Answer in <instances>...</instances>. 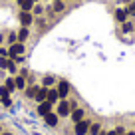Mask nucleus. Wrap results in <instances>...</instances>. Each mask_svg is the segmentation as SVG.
Segmentation results:
<instances>
[{"label":"nucleus","instance_id":"f257e3e1","mask_svg":"<svg viewBox=\"0 0 135 135\" xmlns=\"http://www.w3.org/2000/svg\"><path fill=\"white\" fill-rule=\"evenodd\" d=\"M89 125H91V123H89L88 119H81V121L76 123L74 133H76V135H88V133H89Z\"/></svg>","mask_w":135,"mask_h":135},{"label":"nucleus","instance_id":"f03ea898","mask_svg":"<svg viewBox=\"0 0 135 135\" xmlns=\"http://www.w3.org/2000/svg\"><path fill=\"white\" fill-rule=\"evenodd\" d=\"M56 113L60 115V117H68V115L72 113V107H70V103H68L66 99H62L58 103V109H56Z\"/></svg>","mask_w":135,"mask_h":135},{"label":"nucleus","instance_id":"7ed1b4c3","mask_svg":"<svg viewBox=\"0 0 135 135\" xmlns=\"http://www.w3.org/2000/svg\"><path fill=\"white\" fill-rule=\"evenodd\" d=\"M58 93H60V99H66L68 93H70V84H68L66 80L58 81Z\"/></svg>","mask_w":135,"mask_h":135},{"label":"nucleus","instance_id":"20e7f679","mask_svg":"<svg viewBox=\"0 0 135 135\" xmlns=\"http://www.w3.org/2000/svg\"><path fill=\"white\" fill-rule=\"evenodd\" d=\"M8 54L12 56V58H14V56H22V54H24V44H22V42L12 44V46H10V50H8Z\"/></svg>","mask_w":135,"mask_h":135},{"label":"nucleus","instance_id":"39448f33","mask_svg":"<svg viewBox=\"0 0 135 135\" xmlns=\"http://www.w3.org/2000/svg\"><path fill=\"white\" fill-rule=\"evenodd\" d=\"M70 117H72L74 123H78V121H81V119H85V111L81 109V107H76V109L70 113Z\"/></svg>","mask_w":135,"mask_h":135},{"label":"nucleus","instance_id":"423d86ee","mask_svg":"<svg viewBox=\"0 0 135 135\" xmlns=\"http://www.w3.org/2000/svg\"><path fill=\"white\" fill-rule=\"evenodd\" d=\"M52 105H54V103H50V101H42V103H40L38 105V115H48L52 111Z\"/></svg>","mask_w":135,"mask_h":135},{"label":"nucleus","instance_id":"0eeeda50","mask_svg":"<svg viewBox=\"0 0 135 135\" xmlns=\"http://www.w3.org/2000/svg\"><path fill=\"white\" fill-rule=\"evenodd\" d=\"M44 119H46V123H48L50 127H56V125H58L60 115H58V113H54V111H50L48 115H44Z\"/></svg>","mask_w":135,"mask_h":135},{"label":"nucleus","instance_id":"6e6552de","mask_svg":"<svg viewBox=\"0 0 135 135\" xmlns=\"http://www.w3.org/2000/svg\"><path fill=\"white\" fill-rule=\"evenodd\" d=\"M48 89L50 88H38V91H36V101H38V103H42V101H46L48 99Z\"/></svg>","mask_w":135,"mask_h":135},{"label":"nucleus","instance_id":"1a4fd4ad","mask_svg":"<svg viewBox=\"0 0 135 135\" xmlns=\"http://www.w3.org/2000/svg\"><path fill=\"white\" fill-rule=\"evenodd\" d=\"M32 20H34V18H32V14H30V12H22V14H20V22H22V26H24V28L32 24Z\"/></svg>","mask_w":135,"mask_h":135},{"label":"nucleus","instance_id":"9d476101","mask_svg":"<svg viewBox=\"0 0 135 135\" xmlns=\"http://www.w3.org/2000/svg\"><path fill=\"white\" fill-rule=\"evenodd\" d=\"M18 2H20L22 12H30V10H32V6H34V0H18Z\"/></svg>","mask_w":135,"mask_h":135},{"label":"nucleus","instance_id":"9b49d317","mask_svg":"<svg viewBox=\"0 0 135 135\" xmlns=\"http://www.w3.org/2000/svg\"><path fill=\"white\" fill-rule=\"evenodd\" d=\"M58 99H60L58 89H48V101H50V103H56Z\"/></svg>","mask_w":135,"mask_h":135},{"label":"nucleus","instance_id":"f8f14e48","mask_svg":"<svg viewBox=\"0 0 135 135\" xmlns=\"http://www.w3.org/2000/svg\"><path fill=\"white\" fill-rule=\"evenodd\" d=\"M54 84H56V78H54V76H46V78L42 80V85H44V88H52Z\"/></svg>","mask_w":135,"mask_h":135},{"label":"nucleus","instance_id":"ddd939ff","mask_svg":"<svg viewBox=\"0 0 135 135\" xmlns=\"http://www.w3.org/2000/svg\"><path fill=\"white\" fill-rule=\"evenodd\" d=\"M115 18H117V22H125V18H127V12L125 10H115Z\"/></svg>","mask_w":135,"mask_h":135},{"label":"nucleus","instance_id":"4468645a","mask_svg":"<svg viewBox=\"0 0 135 135\" xmlns=\"http://www.w3.org/2000/svg\"><path fill=\"white\" fill-rule=\"evenodd\" d=\"M99 131H101L99 123H91V125H89V135H99Z\"/></svg>","mask_w":135,"mask_h":135},{"label":"nucleus","instance_id":"2eb2a0df","mask_svg":"<svg viewBox=\"0 0 135 135\" xmlns=\"http://www.w3.org/2000/svg\"><path fill=\"white\" fill-rule=\"evenodd\" d=\"M14 84H16V88H18V89H24V88H26V80H24V76H18L16 80H14Z\"/></svg>","mask_w":135,"mask_h":135},{"label":"nucleus","instance_id":"dca6fc26","mask_svg":"<svg viewBox=\"0 0 135 135\" xmlns=\"http://www.w3.org/2000/svg\"><path fill=\"white\" fill-rule=\"evenodd\" d=\"M4 85H6V89H8V91H14V89H16V84H14L12 78H8V80L4 81Z\"/></svg>","mask_w":135,"mask_h":135},{"label":"nucleus","instance_id":"f3484780","mask_svg":"<svg viewBox=\"0 0 135 135\" xmlns=\"http://www.w3.org/2000/svg\"><path fill=\"white\" fill-rule=\"evenodd\" d=\"M54 12H64V0H56L54 2Z\"/></svg>","mask_w":135,"mask_h":135},{"label":"nucleus","instance_id":"a211bd4d","mask_svg":"<svg viewBox=\"0 0 135 135\" xmlns=\"http://www.w3.org/2000/svg\"><path fill=\"white\" fill-rule=\"evenodd\" d=\"M6 97H10V91L6 89V85H0V99H6Z\"/></svg>","mask_w":135,"mask_h":135},{"label":"nucleus","instance_id":"6ab92c4d","mask_svg":"<svg viewBox=\"0 0 135 135\" xmlns=\"http://www.w3.org/2000/svg\"><path fill=\"white\" fill-rule=\"evenodd\" d=\"M26 38H28V28H22L20 32H18V40H20V42H24Z\"/></svg>","mask_w":135,"mask_h":135},{"label":"nucleus","instance_id":"aec40b11","mask_svg":"<svg viewBox=\"0 0 135 135\" xmlns=\"http://www.w3.org/2000/svg\"><path fill=\"white\" fill-rule=\"evenodd\" d=\"M36 91H38V88H36V85H32V88H28L26 95H28V97H36Z\"/></svg>","mask_w":135,"mask_h":135},{"label":"nucleus","instance_id":"412c9836","mask_svg":"<svg viewBox=\"0 0 135 135\" xmlns=\"http://www.w3.org/2000/svg\"><path fill=\"white\" fill-rule=\"evenodd\" d=\"M125 12H127V16H135V2L129 6V8H125Z\"/></svg>","mask_w":135,"mask_h":135},{"label":"nucleus","instance_id":"4be33fe9","mask_svg":"<svg viewBox=\"0 0 135 135\" xmlns=\"http://www.w3.org/2000/svg\"><path fill=\"white\" fill-rule=\"evenodd\" d=\"M131 30H133V24H129V22H123V32H131Z\"/></svg>","mask_w":135,"mask_h":135},{"label":"nucleus","instance_id":"5701e85b","mask_svg":"<svg viewBox=\"0 0 135 135\" xmlns=\"http://www.w3.org/2000/svg\"><path fill=\"white\" fill-rule=\"evenodd\" d=\"M2 103H4L6 107H10V105H12V99H10V97H6V99H2Z\"/></svg>","mask_w":135,"mask_h":135},{"label":"nucleus","instance_id":"b1692460","mask_svg":"<svg viewBox=\"0 0 135 135\" xmlns=\"http://www.w3.org/2000/svg\"><path fill=\"white\" fill-rule=\"evenodd\" d=\"M115 133L117 135H125V129H123V127H115Z\"/></svg>","mask_w":135,"mask_h":135},{"label":"nucleus","instance_id":"393cba45","mask_svg":"<svg viewBox=\"0 0 135 135\" xmlns=\"http://www.w3.org/2000/svg\"><path fill=\"white\" fill-rule=\"evenodd\" d=\"M107 135H117V133H115V129H111V131H107Z\"/></svg>","mask_w":135,"mask_h":135},{"label":"nucleus","instance_id":"a878e982","mask_svg":"<svg viewBox=\"0 0 135 135\" xmlns=\"http://www.w3.org/2000/svg\"><path fill=\"white\" fill-rule=\"evenodd\" d=\"M99 135H107V131H99Z\"/></svg>","mask_w":135,"mask_h":135},{"label":"nucleus","instance_id":"bb28decb","mask_svg":"<svg viewBox=\"0 0 135 135\" xmlns=\"http://www.w3.org/2000/svg\"><path fill=\"white\" fill-rule=\"evenodd\" d=\"M125 135H135V131H129V133H125Z\"/></svg>","mask_w":135,"mask_h":135},{"label":"nucleus","instance_id":"cd10ccee","mask_svg":"<svg viewBox=\"0 0 135 135\" xmlns=\"http://www.w3.org/2000/svg\"><path fill=\"white\" fill-rule=\"evenodd\" d=\"M0 135H12V133H8V131H6V133H0Z\"/></svg>","mask_w":135,"mask_h":135},{"label":"nucleus","instance_id":"c85d7f7f","mask_svg":"<svg viewBox=\"0 0 135 135\" xmlns=\"http://www.w3.org/2000/svg\"><path fill=\"white\" fill-rule=\"evenodd\" d=\"M0 133H2V127H0Z\"/></svg>","mask_w":135,"mask_h":135},{"label":"nucleus","instance_id":"c756f323","mask_svg":"<svg viewBox=\"0 0 135 135\" xmlns=\"http://www.w3.org/2000/svg\"><path fill=\"white\" fill-rule=\"evenodd\" d=\"M0 101H2V99H0Z\"/></svg>","mask_w":135,"mask_h":135}]
</instances>
